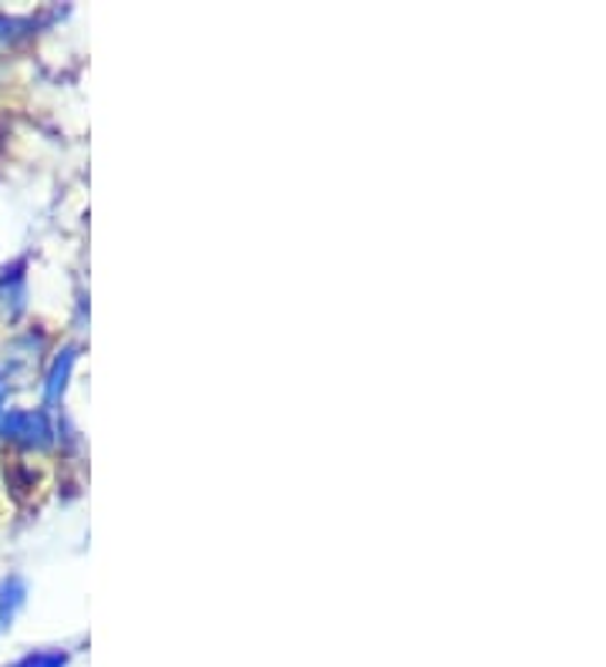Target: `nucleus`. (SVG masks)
Masks as SVG:
<instances>
[{
	"mask_svg": "<svg viewBox=\"0 0 606 667\" xmlns=\"http://www.w3.org/2000/svg\"><path fill=\"white\" fill-rule=\"evenodd\" d=\"M0 439L24 445V449H48L54 442V425L44 408H8L0 411Z\"/></svg>",
	"mask_w": 606,
	"mask_h": 667,
	"instance_id": "f257e3e1",
	"label": "nucleus"
},
{
	"mask_svg": "<svg viewBox=\"0 0 606 667\" xmlns=\"http://www.w3.org/2000/svg\"><path fill=\"white\" fill-rule=\"evenodd\" d=\"M24 607H28V579L21 573H8L0 579V634L14 627Z\"/></svg>",
	"mask_w": 606,
	"mask_h": 667,
	"instance_id": "f03ea898",
	"label": "nucleus"
},
{
	"mask_svg": "<svg viewBox=\"0 0 606 667\" xmlns=\"http://www.w3.org/2000/svg\"><path fill=\"white\" fill-rule=\"evenodd\" d=\"M74 365H78V345H64V348L54 355V361H51V368H48V374H44V404H58V401L64 398V391H68V384H71Z\"/></svg>",
	"mask_w": 606,
	"mask_h": 667,
	"instance_id": "7ed1b4c3",
	"label": "nucleus"
},
{
	"mask_svg": "<svg viewBox=\"0 0 606 667\" xmlns=\"http://www.w3.org/2000/svg\"><path fill=\"white\" fill-rule=\"evenodd\" d=\"M24 264H18V267H11V270H4V277H0V290H4V297L11 300V314L18 317L21 310H24V300H28V290H24ZM4 300V304H8Z\"/></svg>",
	"mask_w": 606,
	"mask_h": 667,
	"instance_id": "20e7f679",
	"label": "nucleus"
},
{
	"mask_svg": "<svg viewBox=\"0 0 606 667\" xmlns=\"http://www.w3.org/2000/svg\"><path fill=\"white\" fill-rule=\"evenodd\" d=\"M71 664V654L61 650V647H44V650H31L24 657H18L11 667H68Z\"/></svg>",
	"mask_w": 606,
	"mask_h": 667,
	"instance_id": "39448f33",
	"label": "nucleus"
},
{
	"mask_svg": "<svg viewBox=\"0 0 606 667\" xmlns=\"http://www.w3.org/2000/svg\"><path fill=\"white\" fill-rule=\"evenodd\" d=\"M28 28H34L31 18H4V14H0V41H14V38H21Z\"/></svg>",
	"mask_w": 606,
	"mask_h": 667,
	"instance_id": "423d86ee",
	"label": "nucleus"
},
{
	"mask_svg": "<svg viewBox=\"0 0 606 667\" xmlns=\"http://www.w3.org/2000/svg\"><path fill=\"white\" fill-rule=\"evenodd\" d=\"M4 398H8V381H4V374H0V408H4Z\"/></svg>",
	"mask_w": 606,
	"mask_h": 667,
	"instance_id": "0eeeda50",
	"label": "nucleus"
}]
</instances>
